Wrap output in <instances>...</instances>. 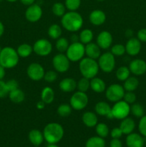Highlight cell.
I'll list each match as a JSON object with an SVG mask.
<instances>
[{
    "label": "cell",
    "mask_w": 146,
    "mask_h": 147,
    "mask_svg": "<svg viewBox=\"0 0 146 147\" xmlns=\"http://www.w3.org/2000/svg\"><path fill=\"white\" fill-rule=\"evenodd\" d=\"M61 24L66 30L72 32H77L83 25V18L76 11H69L62 17Z\"/></svg>",
    "instance_id": "cell-1"
},
{
    "label": "cell",
    "mask_w": 146,
    "mask_h": 147,
    "mask_svg": "<svg viewBox=\"0 0 146 147\" xmlns=\"http://www.w3.org/2000/svg\"><path fill=\"white\" fill-rule=\"evenodd\" d=\"M44 140L48 144H57L64 136V129L58 123H50L43 131Z\"/></svg>",
    "instance_id": "cell-2"
},
{
    "label": "cell",
    "mask_w": 146,
    "mask_h": 147,
    "mask_svg": "<svg viewBox=\"0 0 146 147\" xmlns=\"http://www.w3.org/2000/svg\"><path fill=\"white\" fill-rule=\"evenodd\" d=\"M19 60L17 50L11 47H5L0 53V65L5 69H11L17 65Z\"/></svg>",
    "instance_id": "cell-3"
},
{
    "label": "cell",
    "mask_w": 146,
    "mask_h": 147,
    "mask_svg": "<svg viewBox=\"0 0 146 147\" xmlns=\"http://www.w3.org/2000/svg\"><path fill=\"white\" fill-rule=\"evenodd\" d=\"M79 68L82 77L92 79L96 77L98 73L100 67L96 60L90 57H83L80 61Z\"/></svg>",
    "instance_id": "cell-4"
},
{
    "label": "cell",
    "mask_w": 146,
    "mask_h": 147,
    "mask_svg": "<svg viewBox=\"0 0 146 147\" xmlns=\"http://www.w3.org/2000/svg\"><path fill=\"white\" fill-rule=\"evenodd\" d=\"M85 55L84 45L80 42H72L66 51V55L71 62L80 61Z\"/></svg>",
    "instance_id": "cell-5"
},
{
    "label": "cell",
    "mask_w": 146,
    "mask_h": 147,
    "mask_svg": "<svg viewBox=\"0 0 146 147\" xmlns=\"http://www.w3.org/2000/svg\"><path fill=\"white\" fill-rule=\"evenodd\" d=\"M98 65L100 70L104 73H111L115 67V58L110 52L101 54L98 58Z\"/></svg>",
    "instance_id": "cell-6"
},
{
    "label": "cell",
    "mask_w": 146,
    "mask_h": 147,
    "mask_svg": "<svg viewBox=\"0 0 146 147\" xmlns=\"http://www.w3.org/2000/svg\"><path fill=\"white\" fill-rule=\"evenodd\" d=\"M89 98L86 93L77 91L73 93L70 100V105L75 111H82L88 104Z\"/></svg>",
    "instance_id": "cell-7"
},
{
    "label": "cell",
    "mask_w": 146,
    "mask_h": 147,
    "mask_svg": "<svg viewBox=\"0 0 146 147\" xmlns=\"http://www.w3.org/2000/svg\"><path fill=\"white\" fill-rule=\"evenodd\" d=\"M125 89L121 85L115 83L109 86L105 90L106 98L111 102H115L123 99L125 95Z\"/></svg>",
    "instance_id": "cell-8"
},
{
    "label": "cell",
    "mask_w": 146,
    "mask_h": 147,
    "mask_svg": "<svg viewBox=\"0 0 146 147\" xmlns=\"http://www.w3.org/2000/svg\"><path fill=\"white\" fill-rule=\"evenodd\" d=\"M130 113V104L126 103L125 100H119L115 102L114 106L112 107V113L114 119L123 120L128 116Z\"/></svg>",
    "instance_id": "cell-9"
},
{
    "label": "cell",
    "mask_w": 146,
    "mask_h": 147,
    "mask_svg": "<svg viewBox=\"0 0 146 147\" xmlns=\"http://www.w3.org/2000/svg\"><path fill=\"white\" fill-rule=\"evenodd\" d=\"M33 51L39 56L45 57L49 55L52 51V45L46 39L37 40L33 45Z\"/></svg>",
    "instance_id": "cell-10"
},
{
    "label": "cell",
    "mask_w": 146,
    "mask_h": 147,
    "mask_svg": "<svg viewBox=\"0 0 146 147\" xmlns=\"http://www.w3.org/2000/svg\"><path fill=\"white\" fill-rule=\"evenodd\" d=\"M52 65L54 70L57 72L65 73L70 68V60L66 55H64L63 53H59L53 57Z\"/></svg>",
    "instance_id": "cell-11"
},
{
    "label": "cell",
    "mask_w": 146,
    "mask_h": 147,
    "mask_svg": "<svg viewBox=\"0 0 146 147\" xmlns=\"http://www.w3.org/2000/svg\"><path fill=\"white\" fill-rule=\"evenodd\" d=\"M27 73L31 80L34 81H40L44 78L45 72L42 65L37 63H31L27 67Z\"/></svg>",
    "instance_id": "cell-12"
},
{
    "label": "cell",
    "mask_w": 146,
    "mask_h": 147,
    "mask_svg": "<svg viewBox=\"0 0 146 147\" xmlns=\"http://www.w3.org/2000/svg\"><path fill=\"white\" fill-rule=\"evenodd\" d=\"M42 16V7L37 4L29 6L25 11V18L30 22H37Z\"/></svg>",
    "instance_id": "cell-13"
},
{
    "label": "cell",
    "mask_w": 146,
    "mask_h": 147,
    "mask_svg": "<svg viewBox=\"0 0 146 147\" xmlns=\"http://www.w3.org/2000/svg\"><path fill=\"white\" fill-rule=\"evenodd\" d=\"M113 36L108 31H102L99 33L97 37V44L103 50H107L111 47L113 44Z\"/></svg>",
    "instance_id": "cell-14"
},
{
    "label": "cell",
    "mask_w": 146,
    "mask_h": 147,
    "mask_svg": "<svg viewBox=\"0 0 146 147\" xmlns=\"http://www.w3.org/2000/svg\"><path fill=\"white\" fill-rule=\"evenodd\" d=\"M130 73L135 76H142L146 72V63L141 59H135L129 65Z\"/></svg>",
    "instance_id": "cell-15"
},
{
    "label": "cell",
    "mask_w": 146,
    "mask_h": 147,
    "mask_svg": "<svg viewBox=\"0 0 146 147\" xmlns=\"http://www.w3.org/2000/svg\"><path fill=\"white\" fill-rule=\"evenodd\" d=\"M126 53L130 56H135L139 54L141 50V42L137 38L131 37L127 40L125 45Z\"/></svg>",
    "instance_id": "cell-16"
},
{
    "label": "cell",
    "mask_w": 146,
    "mask_h": 147,
    "mask_svg": "<svg viewBox=\"0 0 146 147\" xmlns=\"http://www.w3.org/2000/svg\"><path fill=\"white\" fill-rule=\"evenodd\" d=\"M94 111L97 114L105 116L109 119H113L114 117L112 113V107L105 101H99L94 106Z\"/></svg>",
    "instance_id": "cell-17"
},
{
    "label": "cell",
    "mask_w": 146,
    "mask_h": 147,
    "mask_svg": "<svg viewBox=\"0 0 146 147\" xmlns=\"http://www.w3.org/2000/svg\"><path fill=\"white\" fill-rule=\"evenodd\" d=\"M126 145L127 147H143L145 146V139L142 135L131 133L126 138Z\"/></svg>",
    "instance_id": "cell-18"
},
{
    "label": "cell",
    "mask_w": 146,
    "mask_h": 147,
    "mask_svg": "<svg viewBox=\"0 0 146 147\" xmlns=\"http://www.w3.org/2000/svg\"><path fill=\"white\" fill-rule=\"evenodd\" d=\"M89 20L93 25L100 26L104 23L106 20V14L100 9L93 10L89 16Z\"/></svg>",
    "instance_id": "cell-19"
},
{
    "label": "cell",
    "mask_w": 146,
    "mask_h": 147,
    "mask_svg": "<svg viewBox=\"0 0 146 147\" xmlns=\"http://www.w3.org/2000/svg\"><path fill=\"white\" fill-rule=\"evenodd\" d=\"M59 87L64 93H71L77 88V82L72 78H65L60 82Z\"/></svg>",
    "instance_id": "cell-20"
},
{
    "label": "cell",
    "mask_w": 146,
    "mask_h": 147,
    "mask_svg": "<svg viewBox=\"0 0 146 147\" xmlns=\"http://www.w3.org/2000/svg\"><path fill=\"white\" fill-rule=\"evenodd\" d=\"M85 55L87 57L97 60L101 55V48L97 43L90 42L85 46Z\"/></svg>",
    "instance_id": "cell-21"
},
{
    "label": "cell",
    "mask_w": 146,
    "mask_h": 147,
    "mask_svg": "<svg viewBox=\"0 0 146 147\" xmlns=\"http://www.w3.org/2000/svg\"><path fill=\"white\" fill-rule=\"evenodd\" d=\"M82 121L87 127H95L98 122V119L95 113L92 111H86L82 116Z\"/></svg>",
    "instance_id": "cell-22"
},
{
    "label": "cell",
    "mask_w": 146,
    "mask_h": 147,
    "mask_svg": "<svg viewBox=\"0 0 146 147\" xmlns=\"http://www.w3.org/2000/svg\"><path fill=\"white\" fill-rule=\"evenodd\" d=\"M120 128L123 131V134L128 135L133 133L134 131L135 128V123L133 119L126 117L125 119L122 120Z\"/></svg>",
    "instance_id": "cell-23"
},
{
    "label": "cell",
    "mask_w": 146,
    "mask_h": 147,
    "mask_svg": "<svg viewBox=\"0 0 146 147\" xmlns=\"http://www.w3.org/2000/svg\"><path fill=\"white\" fill-rule=\"evenodd\" d=\"M29 139L31 144L35 146H39L44 142V135L38 129H32L29 133Z\"/></svg>",
    "instance_id": "cell-24"
},
{
    "label": "cell",
    "mask_w": 146,
    "mask_h": 147,
    "mask_svg": "<svg viewBox=\"0 0 146 147\" xmlns=\"http://www.w3.org/2000/svg\"><path fill=\"white\" fill-rule=\"evenodd\" d=\"M90 88L95 93H101L105 91L106 84L102 79L94 77L90 80Z\"/></svg>",
    "instance_id": "cell-25"
},
{
    "label": "cell",
    "mask_w": 146,
    "mask_h": 147,
    "mask_svg": "<svg viewBox=\"0 0 146 147\" xmlns=\"http://www.w3.org/2000/svg\"><path fill=\"white\" fill-rule=\"evenodd\" d=\"M54 92L52 88L47 86L42 89L41 93V100L45 104H50L54 101Z\"/></svg>",
    "instance_id": "cell-26"
},
{
    "label": "cell",
    "mask_w": 146,
    "mask_h": 147,
    "mask_svg": "<svg viewBox=\"0 0 146 147\" xmlns=\"http://www.w3.org/2000/svg\"><path fill=\"white\" fill-rule=\"evenodd\" d=\"M9 98L10 100L14 103H21L25 99V94L19 88L12 90L9 93Z\"/></svg>",
    "instance_id": "cell-27"
},
{
    "label": "cell",
    "mask_w": 146,
    "mask_h": 147,
    "mask_svg": "<svg viewBox=\"0 0 146 147\" xmlns=\"http://www.w3.org/2000/svg\"><path fill=\"white\" fill-rule=\"evenodd\" d=\"M17 52L19 57L26 58L31 55L33 52V47L27 43H23L17 47Z\"/></svg>",
    "instance_id": "cell-28"
},
{
    "label": "cell",
    "mask_w": 146,
    "mask_h": 147,
    "mask_svg": "<svg viewBox=\"0 0 146 147\" xmlns=\"http://www.w3.org/2000/svg\"><path fill=\"white\" fill-rule=\"evenodd\" d=\"M139 86V80L135 77H129L127 80L124 81V88L125 90L126 91H133L135 90Z\"/></svg>",
    "instance_id": "cell-29"
},
{
    "label": "cell",
    "mask_w": 146,
    "mask_h": 147,
    "mask_svg": "<svg viewBox=\"0 0 146 147\" xmlns=\"http://www.w3.org/2000/svg\"><path fill=\"white\" fill-rule=\"evenodd\" d=\"M85 147H105V141L100 136H92L87 141Z\"/></svg>",
    "instance_id": "cell-30"
},
{
    "label": "cell",
    "mask_w": 146,
    "mask_h": 147,
    "mask_svg": "<svg viewBox=\"0 0 146 147\" xmlns=\"http://www.w3.org/2000/svg\"><path fill=\"white\" fill-rule=\"evenodd\" d=\"M94 37L92 31L90 29H84L79 35V39L80 40V42L82 43L83 45H87L88 43L91 42Z\"/></svg>",
    "instance_id": "cell-31"
},
{
    "label": "cell",
    "mask_w": 146,
    "mask_h": 147,
    "mask_svg": "<svg viewBox=\"0 0 146 147\" xmlns=\"http://www.w3.org/2000/svg\"><path fill=\"white\" fill-rule=\"evenodd\" d=\"M62 30L61 27L57 24H52L49 27L48 31H47L49 37L52 40H57L60 38L62 35Z\"/></svg>",
    "instance_id": "cell-32"
},
{
    "label": "cell",
    "mask_w": 146,
    "mask_h": 147,
    "mask_svg": "<svg viewBox=\"0 0 146 147\" xmlns=\"http://www.w3.org/2000/svg\"><path fill=\"white\" fill-rule=\"evenodd\" d=\"M116 78L120 81H125L127 80L130 75V70L129 67L126 66H121L116 71Z\"/></svg>",
    "instance_id": "cell-33"
},
{
    "label": "cell",
    "mask_w": 146,
    "mask_h": 147,
    "mask_svg": "<svg viewBox=\"0 0 146 147\" xmlns=\"http://www.w3.org/2000/svg\"><path fill=\"white\" fill-rule=\"evenodd\" d=\"M52 13L55 16L62 17L66 13V7L62 3L56 2L52 5Z\"/></svg>",
    "instance_id": "cell-34"
},
{
    "label": "cell",
    "mask_w": 146,
    "mask_h": 147,
    "mask_svg": "<svg viewBox=\"0 0 146 147\" xmlns=\"http://www.w3.org/2000/svg\"><path fill=\"white\" fill-rule=\"evenodd\" d=\"M55 46L57 50H58L60 53H64V52L67 51L69 46H70V44H69V41L67 40V38L60 37V38L57 40Z\"/></svg>",
    "instance_id": "cell-35"
},
{
    "label": "cell",
    "mask_w": 146,
    "mask_h": 147,
    "mask_svg": "<svg viewBox=\"0 0 146 147\" xmlns=\"http://www.w3.org/2000/svg\"><path fill=\"white\" fill-rule=\"evenodd\" d=\"M90 88V79L82 77L77 82V89L79 91L86 93Z\"/></svg>",
    "instance_id": "cell-36"
},
{
    "label": "cell",
    "mask_w": 146,
    "mask_h": 147,
    "mask_svg": "<svg viewBox=\"0 0 146 147\" xmlns=\"http://www.w3.org/2000/svg\"><path fill=\"white\" fill-rule=\"evenodd\" d=\"M95 131L98 136L102 138H106L109 134V128L104 123H97L95 126Z\"/></svg>",
    "instance_id": "cell-37"
},
{
    "label": "cell",
    "mask_w": 146,
    "mask_h": 147,
    "mask_svg": "<svg viewBox=\"0 0 146 147\" xmlns=\"http://www.w3.org/2000/svg\"><path fill=\"white\" fill-rule=\"evenodd\" d=\"M130 112L137 118H142L145 115L144 108L140 103H133L130 107Z\"/></svg>",
    "instance_id": "cell-38"
},
{
    "label": "cell",
    "mask_w": 146,
    "mask_h": 147,
    "mask_svg": "<svg viewBox=\"0 0 146 147\" xmlns=\"http://www.w3.org/2000/svg\"><path fill=\"white\" fill-rule=\"evenodd\" d=\"M72 110V108L70 105L63 103V104L60 105L57 108V113L61 117H67L71 114Z\"/></svg>",
    "instance_id": "cell-39"
},
{
    "label": "cell",
    "mask_w": 146,
    "mask_h": 147,
    "mask_svg": "<svg viewBox=\"0 0 146 147\" xmlns=\"http://www.w3.org/2000/svg\"><path fill=\"white\" fill-rule=\"evenodd\" d=\"M64 5L70 11H76L81 5V0H65Z\"/></svg>",
    "instance_id": "cell-40"
},
{
    "label": "cell",
    "mask_w": 146,
    "mask_h": 147,
    "mask_svg": "<svg viewBox=\"0 0 146 147\" xmlns=\"http://www.w3.org/2000/svg\"><path fill=\"white\" fill-rule=\"evenodd\" d=\"M110 53L114 56H123L126 53L125 47L122 44H116L111 47Z\"/></svg>",
    "instance_id": "cell-41"
},
{
    "label": "cell",
    "mask_w": 146,
    "mask_h": 147,
    "mask_svg": "<svg viewBox=\"0 0 146 147\" xmlns=\"http://www.w3.org/2000/svg\"><path fill=\"white\" fill-rule=\"evenodd\" d=\"M57 71H54V70H49V71L46 72L44 76V80L47 81V83H53L57 80Z\"/></svg>",
    "instance_id": "cell-42"
},
{
    "label": "cell",
    "mask_w": 146,
    "mask_h": 147,
    "mask_svg": "<svg viewBox=\"0 0 146 147\" xmlns=\"http://www.w3.org/2000/svg\"><path fill=\"white\" fill-rule=\"evenodd\" d=\"M123 99H124L123 100H125L128 104H133L136 101V95L133 91H126L123 96Z\"/></svg>",
    "instance_id": "cell-43"
},
{
    "label": "cell",
    "mask_w": 146,
    "mask_h": 147,
    "mask_svg": "<svg viewBox=\"0 0 146 147\" xmlns=\"http://www.w3.org/2000/svg\"><path fill=\"white\" fill-rule=\"evenodd\" d=\"M138 129L140 134L144 137H146V115H144L139 121Z\"/></svg>",
    "instance_id": "cell-44"
},
{
    "label": "cell",
    "mask_w": 146,
    "mask_h": 147,
    "mask_svg": "<svg viewBox=\"0 0 146 147\" xmlns=\"http://www.w3.org/2000/svg\"><path fill=\"white\" fill-rule=\"evenodd\" d=\"M9 92L7 87L6 82L3 81L2 80H0V98L7 97V96H9Z\"/></svg>",
    "instance_id": "cell-45"
},
{
    "label": "cell",
    "mask_w": 146,
    "mask_h": 147,
    "mask_svg": "<svg viewBox=\"0 0 146 147\" xmlns=\"http://www.w3.org/2000/svg\"><path fill=\"white\" fill-rule=\"evenodd\" d=\"M6 84H7V87L8 88L9 92H11L12 90L19 88L18 82L14 79H11V80H8L7 82H6Z\"/></svg>",
    "instance_id": "cell-46"
},
{
    "label": "cell",
    "mask_w": 146,
    "mask_h": 147,
    "mask_svg": "<svg viewBox=\"0 0 146 147\" xmlns=\"http://www.w3.org/2000/svg\"><path fill=\"white\" fill-rule=\"evenodd\" d=\"M123 135V131L120 127H115L110 131V136L113 139H120Z\"/></svg>",
    "instance_id": "cell-47"
},
{
    "label": "cell",
    "mask_w": 146,
    "mask_h": 147,
    "mask_svg": "<svg viewBox=\"0 0 146 147\" xmlns=\"http://www.w3.org/2000/svg\"><path fill=\"white\" fill-rule=\"evenodd\" d=\"M137 39L140 40V42H146V29L143 28L139 30L137 32Z\"/></svg>",
    "instance_id": "cell-48"
},
{
    "label": "cell",
    "mask_w": 146,
    "mask_h": 147,
    "mask_svg": "<svg viewBox=\"0 0 146 147\" xmlns=\"http://www.w3.org/2000/svg\"><path fill=\"white\" fill-rule=\"evenodd\" d=\"M110 147H123V144L120 139H113L110 141Z\"/></svg>",
    "instance_id": "cell-49"
},
{
    "label": "cell",
    "mask_w": 146,
    "mask_h": 147,
    "mask_svg": "<svg viewBox=\"0 0 146 147\" xmlns=\"http://www.w3.org/2000/svg\"><path fill=\"white\" fill-rule=\"evenodd\" d=\"M19 1L21 4L25 6H28V7L35 2V0H19Z\"/></svg>",
    "instance_id": "cell-50"
},
{
    "label": "cell",
    "mask_w": 146,
    "mask_h": 147,
    "mask_svg": "<svg viewBox=\"0 0 146 147\" xmlns=\"http://www.w3.org/2000/svg\"><path fill=\"white\" fill-rule=\"evenodd\" d=\"M6 74L5 68L0 65V80H2Z\"/></svg>",
    "instance_id": "cell-51"
},
{
    "label": "cell",
    "mask_w": 146,
    "mask_h": 147,
    "mask_svg": "<svg viewBox=\"0 0 146 147\" xmlns=\"http://www.w3.org/2000/svg\"><path fill=\"white\" fill-rule=\"evenodd\" d=\"M44 106H45V103H44L42 100L37 103V109H39V110H42V109H43L44 108Z\"/></svg>",
    "instance_id": "cell-52"
},
{
    "label": "cell",
    "mask_w": 146,
    "mask_h": 147,
    "mask_svg": "<svg viewBox=\"0 0 146 147\" xmlns=\"http://www.w3.org/2000/svg\"><path fill=\"white\" fill-rule=\"evenodd\" d=\"M79 37L77 35V34H72L71 36V41L72 42H79Z\"/></svg>",
    "instance_id": "cell-53"
},
{
    "label": "cell",
    "mask_w": 146,
    "mask_h": 147,
    "mask_svg": "<svg viewBox=\"0 0 146 147\" xmlns=\"http://www.w3.org/2000/svg\"><path fill=\"white\" fill-rule=\"evenodd\" d=\"M133 30H126V32H125V36H126V37H128V38L130 39V38H131L132 37H133Z\"/></svg>",
    "instance_id": "cell-54"
},
{
    "label": "cell",
    "mask_w": 146,
    "mask_h": 147,
    "mask_svg": "<svg viewBox=\"0 0 146 147\" xmlns=\"http://www.w3.org/2000/svg\"><path fill=\"white\" fill-rule=\"evenodd\" d=\"M4 32V26L3 23L0 21V37L3 35Z\"/></svg>",
    "instance_id": "cell-55"
},
{
    "label": "cell",
    "mask_w": 146,
    "mask_h": 147,
    "mask_svg": "<svg viewBox=\"0 0 146 147\" xmlns=\"http://www.w3.org/2000/svg\"><path fill=\"white\" fill-rule=\"evenodd\" d=\"M47 147H59L57 145V144H49V145Z\"/></svg>",
    "instance_id": "cell-56"
},
{
    "label": "cell",
    "mask_w": 146,
    "mask_h": 147,
    "mask_svg": "<svg viewBox=\"0 0 146 147\" xmlns=\"http://www.w3.org/2000/svg\"><path fill=\"white\" fill-rule=\"evenodd\" d=\"M6 1H9V2H15V1H17V0H6Z\"/></svg>",
    "instance_id": "cell-57"
},
{
    "label": "cell",
    "mask_w": 146,
    "mask_h": 147,
    "mask_svg": "<svg viewBox=\"0 0 146 147\" xmlns=\"http://www.w3.org/2000/svg\"><path fill=\"white\" fill-rule=\"evenodd\" d=\"M96 1H104V0H96Z\"/></svg>",
    "instance_id": "cell-58"
},
{
    "label": "cell",
    "mask_w": 146,
    "mask_h": 147,
    "mask_svg": "<svg viewBox=\"0 0 146 147\" xmlns=\"http://www.w3.org/2000/svg\"><path fill=\"white\" fill-rule=\"evenodd\" d=\"M1 49H2V48H1V46H0V53H1Z\"/></svg>",
    "instance_id": "cell-59"
},
{
    "label": "cell",
    "mask_w": 146,
    "mask_h": 147,
    "mask_svg": "<svg viewBox=\"0 0 146 147\" xmlns=\"http://www.w3.org/2000/svg\"><path fill=\"white\" fill-rule=\"evenodd\" d=\"M145 147H146V142H145Z\"/></svg>",
    "instance_id": "cell-60"
}]
</instances>
